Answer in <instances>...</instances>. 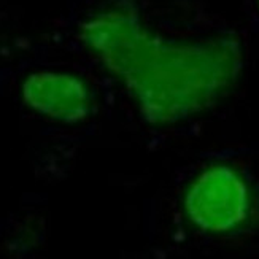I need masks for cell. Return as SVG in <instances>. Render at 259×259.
Here are the masks:
<instances>
[{
    "mask_svg": "<svg viewBox=\"0 0 259 259\" xmlns=\"http://www.w3.org/2000/svg\"><path fill=\"white\" fill-rule=\"evenodd\" d=\"M26 99L41 113L58 119L75 121L86 113V93L73 78L38 75L26 84Z\"/></svg>",
    "mask_w": 259,
    "mask_h": 259,
    "instance_id": "obj_3",
    "label": "cell"
},
{
    "mask_svg": "<svg viewBox=\"0 0 259 259\" xmlns=\"http://www.w3.org/2000/svg\"><path fill=\"white\" fill-rule=\"evenodd\" d=\"M248 210V194L242 178L228 167L202 174L186 196V211L205 231L223 232L240 224Z\"/></svg>",
    "mask_w": 259,
    "mask_h": 259,
    "instance_id": "obj_2",
    "label": "cell"
},
{
    "mask_svg": "<svg viewBox=\"0 0 259 259\" xmlns=\"http://www.w3.org/2000/svg\"><path fill=\"white\" fill-rule=\"evenodd\" d=\"M91 32L96 50L126 76L145 115L157 122L202 108L232 69L231 54L221 47H165L122 18L96 22Z\"/></svg>",
    "mask_w": 259,
    "mask_h": 259,
    "instance_id": "obj_1",
    "label": "cell"
}]
</instances>
